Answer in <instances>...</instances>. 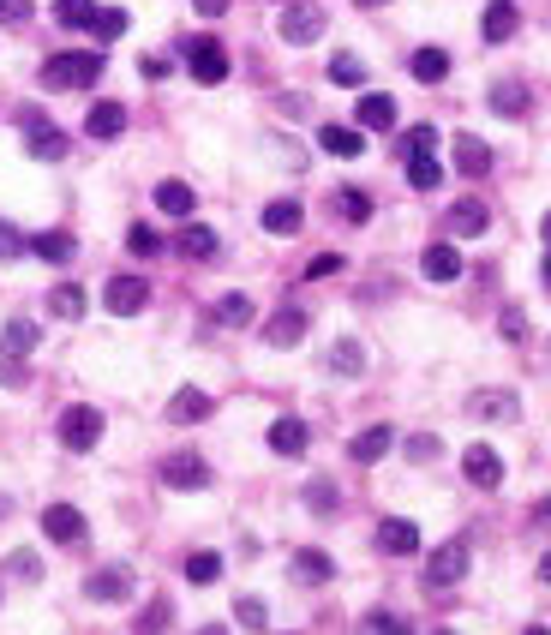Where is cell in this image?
Listing matches in <instances>:
<instances>
[{"mask_svg":"<svg viewBox=\"0 0 551 635\" xmlns=\"http://www.w3.org/2000/svg\"><path fill=\"white\" fill-rule=\"evenodd\" d=\"M96 78H102V54H90V48L42 60V90H90Z\"/></svg>","mask_w":551,"mask_h":635,"instance_id":"cell-1","label":"cell"},{"mask_svg":"<svg viewBox=\"0 0 551 635\" xmlns=\"http://www.w3.org/2000/svg\"><path fill=\"white\" fill-rule=\"evenodd\" d=\"M18 126H24V144H30V156H36V162H66L72 138H66L60 126H48V120H42V108H18Z\"/></svg>","mask_w":551,"mask_h":635,"instance_id":"cell-2","label":"cell"},{"mask_svg":"<svg viewBox=\"0 0 551 635\" xmlns=\"http://www.w3.org/2000/svg\"><path fill=\"white\" fill-rule=\"evenodd\" d=\"M156 480H162L168 492H204V486H210V462H204L198 450H168L162 468H156Z\"/></svg>","mask_w":551,"mask_h":635,"instance_id":"cell-3","label":"cell"},{"mask_svg":"<svg viewBox=\"0 0 551 635\" xmlns=\"http://www.w3.org/2000/svg\"><path fill=\"white\" fill-rule=\"evenodd\" d=\"M96 438H102V408H90V402H72V408L60 414V450L84 456V450H96Z\"/></svg>","mask_w":551,"mask_h":635,"instance_id":"cell-4","label":"cell"},{"mask_svg":"<svg viewBox=\"0 0 551 635\" xmlns=\"http://www.w3.org/2000/svg\"><path fill=\"white\" fill-rule=\"evenodd\" d=\"M186 66L198 84H222L228 78V48L216 36H186Z\"/></svg>","mask_w":551,"mask_h":635,"instance_id":"cell-5","label":"cell"},{"mask_svg":"<svg viewBox=\"0 0 551 635\" xmlns=\"http://www.w3.org/2000/svg\"><path fill=\"white\" fill-rule=\"evenodd\" d=\"M102 306H108L114 318L144 312V306H150V282H144V276H108V282H102Z\"/></svg>","mask_w":551,"mask_h":635,"instance_id":"cell-6","label":"cell"},{"mask_svg":"<svg viewBox=\"0 0 551 635\" xmlns=\"http://www.w3.org/2000/svg\"><path fill=\"white\" fill-rule=\"evenodd\" d=\"M462 474H468V486L498 492V486H504V456H498L492 444H468V450H462Z\"/></svg>","mask_w":551,"mask_h":635,"instance_id":"cell-7","label":"cell"},{"mask_svg":"<svg viewBox=\"0 0 551 635\" xmlns=\"http://www.w3.org/2000/svg\"><path fill=\"white\" fill-rule=\"evenodd\" d=\"M462 576H468V546L462 540H450L426 558V588H456Z\"/></svg>","mask_w":551,"mask_h":635,"instance_id":"cell-8","label":"cell"},{"mask_svg":"<svg viewBox=\"0 0 551 635\" xmlns=\"http://www.w3.org/2000/svg\"><path fill=\"white\" fill-rule=\"evenodd\" d=\"M42 534H48L54 546H84V540H90V528H84V516H78L72 504H48V510H42Z\"/></svg>","mask_w":551,"mask_h":635,"instance_id":"cell-9","label":"cell"},{"mask_svg":"<svg viewBox=\"0 0 551 635\" xmlns=\"http://www.w3.org/2000/svg\"><path fill=\"white\" fill-rule=\"evenodd\" d=\"M450 156H456V168H462L468 180H486V174H492V162H498V156H492V144H486V138H474V132H456Z\"/></svg>","mask_w":551,"mask_h":635,"instance_id":"cell-10","label":"cell"},{"mask_svg":"<svg viewBox=\"0 0 551 635\" xmlns=\"http://www.w3.org/2000/svg\"><path fill=\"white\" fill-rule=\"evenodd\" d=\"M276 30H282V42L306 48V42H318V36H324V12H318V6H288Z\"/></svg>","mask_w":551,"mask_h":635,"instance_id":"cell-11","label":"cell"},{"mask_svg":"<svg viewBox=\"0 0 551 635\" xmlns=\"http://www.w3.org/2000/svg\"><path fill=\"white\" fill-rule=\"evenodd\" d=\"M516 30H522V6H516V0H492V6L480 12V36H486V42H510Z\"/></svg>","mask_w":551,"mask_h":635,"instance_id":"cell-12","label":"cell"},{"mask_svg":"<svg viewBox=\"0 0 551 635\" xmlns=\"http://www.w3.org/2000/svg\"><path fill=\"white\" fill-rule=\"evenodd\" d=\"M300 336H306V312H300V306H276V312L264 318V342H270V348H294Z\"/></svg>","mask_w":551,"mask_h":635,"instance_id":"cell-13","label":"cell"},{"mask_svg":"<svg viewBox=\"0 0 551 635\" xmlns=\"http://www.w3.org/2000/svg\"><path fill=\"white\" fill-rule=\"evenodd\" d=\"M486 102H492V114H504V120H528V84H522V78H498V84L486 90Z\"/></svg>","mask_w":551,"mask_h":635,"instance_id":"cell-14","label":"cell"},{"mask_svg":"<svg viewBox=\"0 0 551 635\" xmlns=\"http://www.w3.org/2000/svg\"><path fill=\"white\" fill-rule=\"evenodd\" d=\"M84 132H90L96 144L120 138V132H126V108H120V102H90V114H84Z\"/></svg>","mask_w":551,"mask_h":635,"instance_id":"cell-15","label":"cell"},{"mask_svg":"<svg viewBox=\"0 0 551 635\" xmlns=\"http://www.w3.org/2000/svg\"><path fill=\"white\" fill-rule=\"evenodd\" d=\"M126 588H132V570H126V564H114V570H96V576L84 582V594H90L96 606H114V600H126Z\"/></svg>","mask_w":551,"mask_h":635,"instance_id":"cell-16","label":"cell"},{"mask_svg":"<svg viewBox=\"0 0 551 635\" xmlns=\"http://www.w3.org/2000/svg\"><path fill=\"white\" fill-rule=\"evenodd\" d=\"M210 408H216V402H210L198 384H186V390H174V402H168V420H174V426H198Z\"/></svg>","mask_w":551,"mask_h":635,"instance_id":"cell-17","label":"cell"},{"mask_svg":"<svg viewBox=\"0 0 551 635\" xmlns=\"http://www.w3.org/2000/svg\"><path fill=\"white\" fill-rule=\"evenodd\" d=\"M306 444H312V432H306L300 414H282V420L270 426V450H276V456H300Z\"/></svg>","mask_w":551,"mask_h":635,"instance_id":"cell-18","label":"cell"},{"mask_svg":"<svg viewBox=\"0 0 551 635\" xmlns=\"http://www.w3.org/2000/svg\"><path fill=\"white\" fill-rule=\"evenodd\" d=\"M354 120H360L366 132H390V126H396V102H390V96H378V90H366V96H360V108H354Z\"/></svg>","mask_w":551,"mask_h":635,"instance_id":"cell-19","label":"cell"},{"mask_svg":"<svg viewBox=\"0 0 551 635\" xmlns=\"http://www.w3.org/2000/svg\"><path fill=\"white\" fill-rule=\"evenodd\" d=\"M318 144H324L330 156H348V162H354V156L366 150V126H318Z\"/></svg>","mask_w":551,"mask_h":635,"instance_id":"cell-20","label":"cell"},{"mask_svg":"<svg viewBox=\"0 0 551 635\" xmlns=\"http://www.w3.org/2000/svg\"><path fill=\"white\" fill-rule=\"evenodd\" d=\"M450 228H456L462 240H468V234H486V228H492V210H486L480 198H456V204H450Z\"/></svg>","mask_w":551,"mask_h":635,"instance_id":"cell-21","label":"cell"},{"mask_svg":"<svg viewBox=\"0 0 551 635\" xmlns=\"http://www.w3.org/2000/svg\"><path fill=\"white\" fill-rule=\"evenodd\" d=\"M420 270H426V282H456L462 276V252L456 246H426V258H420Z\"/></svg>","mask_w":551,"mask_h":635,"instance_id":"cell-22","label":"cell"},{"mask_svg":"<svg viewBox=\"0 0 551 635\" xmlns=\"http://www.w3.org/2000/svg\"><path fill=\"white\" fill-rule=\"evenodd\" d=\"M378 552L414 558V552H420V528H414V522H384V528H378Z\"/></svg>","mask_w":551,"mask_h":635,"instance_id":"cell-23","label":"cell"},{"mask_svg":"<svg viewBox=\"0 0 551 635\" xmlns=\"http://www.w3.org/2000/svg\"><path fill=\"white\" fill-rule=\"evenodd\" d=\"M390 444H396V432H390V426H366V432H360V438L348 444V456H354L360 468H372V462H378V456H384Z\"/></svg>","mask_w":551,"mask_h":635,"instance_id":"cell-24","label":"cell"},{"mask_svg":"<svg viewBox=\"0 0 551 635\" xmlns=\"http://www.w3.org/2000/svg\"><path fill=\"white\" fill-rule=\"evenodd\" d=\"M408 72H414L420 84H444V78H450V54H444V48H414Z\"/></svg>","mask_w":551,"mask_h":635,"instance_id":"cell-25","label":"cell"},{"mask_svg":"<svg viewBox=\"0 0 551 635\" xmlns=\"http://www.w3.org/2000/svg\"><path fill=\"white\" fill-rule=\"evenodd\" d=\"M156 210H168V216H180V222H186V216L198 210V198H192V186H186V180H162V186H156Z\"/></svg>","mask_w":551,"mask_h":635,"instance_id":"cell-26","label":"cell"},{"mask_svg":"<svg viewBox=\"0 0 551 635\" xmlns=\"http://www.w3.org/2000/svg\"><path fill=\"white\" fill-rule=\"evenodd\" d=\"M30 252H36L42 264H66V258L78 252V240H72L66 228H48V234H36V240H30Z\"/></svg>","mask_w":551,"mask_h":635,"instance_id":"cell-27","label":"cell"},{"mask_svg":"<svg viewBox=\"0 0 551 635\" xmlns=\"http://www.w3.org/2000/svg\"><path fill=\"white\" fill-rule=\"evenodd\" d=\"M330 204H336V216H342V222H354V228H360V222H372V198H366L360 186H336V198H330Z\"/></svg>","mask_w":551,"mask_h":635,"instance_id":"cell-28","label":"cell"},{"mask_svg":"<svg viewBox=\"0 0 551 635\" xmlns=\"http://www.w3.org/2000/svg\"><path fill=\"white\" fill-rule=\"evenodd\" d=\"M300 222H306V210H300L294 198H276V204H264V228H270V234H300Z\"/></svg>","mask_w":551,"mask_h":635,"instance_id":"cell-29","label":"cell"},{"mask_svg":"<svg viewBox=\"0 0 551 635\" xmlns=\"http://www.w3.org/2000/svg\"><path fill=\"white\" fill-rule=\"evenodd\" d=\"M174 246H180L186 258H216V246H222V240H216V234H210L204 222H186V228L174 234Z\"/></svg>","mask_w":551,"mask_h":635,"instance_id":"cell-30","label":"cell"},{"mask_svg":"<svg viewBox=\"0 0 551 635\" xmlns=\"http://www.w3.org/2000/svg\"><path fill=\"white\" fill-rule=\"evenodd\" d=\"M0 348H6V360H24V354L36 348V324H30V318H6V330H0Z\"/></svg>","mask_w":551,"mask_h":635,"instance_id":"cell-31","label":"cell"},{"mask_svg":"<svg viewBox=\"0 0 551 635\" xmlns=\"http://www.w3.org/2000/svg\"><path fill=\"white\" fill-rule=\"evenodd\" d=\"M294 582H306V588H324V582H336V564H330L324 552H300V558H294Z\"/></svg>","mask_w":551,"mask_h":635,"instance_id":"cell-32","label":"cell"},{"mask_svg":"<svg viewBox=\"0 0 551 635\" xmlns=\"http://www.w3.org/2000/svg\"><path fill=\"white\" fill-rule=\"evenodd\" d=\"M408 186H414V192H438V186H444V162H438V150L408 162Z\"/></svg>","mask_w":551,"mask_h":635,"instance_id":"cell-33","label":"cell"},{"mask_svg":"<svg viewBox=\"0 0 551 635\" xmlns=\"http://www.w3.org/2000/svg\"><path fill=\"white\" fill-rule=\"evenodd\" d=\"M126 6H96V18H90V30H96V42H120L126 36Z\"/></svg>","mask_w":551,"mask_h":635,"instance_id":"cell-34","label":"cell"},{"mask_svg":"<svg viewBox=\"0 0 551 635\" xmlns=\"http://www.w3.org/2000/svg\"><path fill=\"white\" fill-rule=\"evenodd\" d=\"M330 84H342V90H360V84H366V60L342 48V54L330 60Z\"/></svg>","mask_w":551,"mask_h":635,"instance_id":"cell-35","label":"cell"},{"mask_svg":"<svg viewBox=\"0 0 551 635\" xmlns=\"http://www.w3.org/2000/svg\"><path fill=\"white\" fill-rule=\"evenodd\" d=\"M48 312H54V318H66V324H78V318H84V288L60 282V288L48 294Z\"/></svg>","mask_w":551,"mask_h":635,"instance_id":"cell-36","label":"cell"},{"mask_svg":"<svg viewBox=\"0 0 551 635\" xmlns=\"http://www.w3.org/2000/svg\"><path fill=\"white\" fill-rule=\"evenodd\" d=\"M216 324L246 330V324H252V300H246V294H222V300H216Z\"/></svg>","mask_w":551,"mask_h":635,"instance_id":"cell-37","label":"cell"},{"mask_svg":"<svg viewBox=\"0 0 551 635\" xmlns=\"http://www.w3.org/2000/svg\"><path fill=\"white\" fill-rule=\"evenodd\" d=\"M324 366H330V372H348V378H360V372H366V348H360V342H336Z\"/></svg>","mask_w":551,"mask_h":635,"instance_id":"cell-38","label":"cell"},{"mask_svg":"<svg viewBox=\"0 0 551 635\" xmlns=\"http://www.w3.org/2000/svg\"><path fill=\"white\" fill-rule=\"evenodd\" d=\"M432 150H438V126H408V132H402V162L432 156Z\"/></svg>","mask_w":551,"mask_h":635,"instance_id":"cell-39","label":"cell"},{"mask_svg":"<svg viewBox=\"0 0 551 635\" xmlns=\"http://www.w3.org/2000/svg\"><path fill=\"white\" fill-rule=\"evenodd\" d=\"M54 18H60L66 30H90V18H96V0H54Z\"/></svg>","mask_w":551,"mask_h":635,"instance_id":"cell-40","label":"cell"},{"mask_svg":"<svg viewBox=\"0 0 551 635\" xmlns=\"http://www.w3.org/2000/svg\"><path fill=\"white\" fill-rule=\"evenodd\" d=\"M474 414H486V420H516V396H510V390H492V396H474Z\"/></svg>","mask_w":551,"mask_h":635,"instance_id":"cell-41","label":"cell"},{"mask_svg":"<svg viewBox=\"0 0 551 635\" xmlns=\"http://www.w3.org/2000/svg\"><path fill=\"white\" fill-rule=\"evenodd\" d=\"M216 576H222V558H216V552H192V558H186V582L204 588V582H216Z\"/></svg>","mask_w":551,"mask_h":635,"instance_id":"cell-42","label":"cell"},{"mask_svg":"<svg viewBox=\"0 0 551 635\" xmlns=\"http://www.w3.org/2000/svg\"><path fill=\"white\" fill-rule=\"evenodd\" d=\"M126 246H132L138 258H156V252H162V234H156L150 222H132V234H126Z\"/></svg>","mask_w":551,"mask_h":635,"instance_id":"cell-43","label":"cell"},{"mask_svg":"<svg viewBox=\"0 0 551 635\" xmlns=\"http://www.w3.org/2000/svg\"><path fill=\"white\" fill-rule=\"evenodd\" d=\"M306 504H312V516H336V486L330 480H312L306 486Z\"/></svg>","mask_w":551,"mask_h":635,"instance_id":"cell-44","label":"cell"},{"mask_svg":"<svg viewBox=\"0 0 551 635\" xmlns=\"http://www.w3.org/2000/svg\"><path fill=\"white\" fill-rule=\"evenodd\" d=\"M6 570H12L18 582H42V558H36V552H12V558H6Z\"/></svg>","mask_w":551,"mask_h":635,"instance_id":"cell-45","label":"cell"},{"mask_svg":"<svg viewBox=\"0 0 551 635\" xmlns=\"http://www.w3.org/2000/svg\"><path fill=\"white\" fill-rule=\"evenodd\" d=\"M342 264H348V258H342V252H318V258H312V264H306V282H324V276H336V270H342Z\"/></svg>","mask_w":551,"mask_h":635,"instance_id":"cell-46","label":"cell"},{"mask_svg":"<svg viewBox=\"0 0 551 635\" xmlns=\"http://www.w3.org/2000/svg\"><path fill=\"white\" fill-rule=\"evenodd\" d=\"M24 252H30V240H24L12 222H0V258H24Z\"/></svg>","mask_w":551,"mask_h":635,"instance_id":"cell-47","label":"cell"},{"mask_svg":"<svg viewBox=\"0 0 551 635\" xmlns=\"http://www.w3.org/2000/svg\"><path fill=\"white\" fill-rule=\"evenodd\" d=\"M432 456H438V438L432 432H414L408 438V462H432Z\"/></svg>","mask_w":551,"mask_h":635,"instance_id":"cell-48","label":"cell"},{"mask_svg":"<svg viewBox=\"0 0 551 635\" xmlns=\"http://www.w3.org/2000/svg\"><path fill=\"white\" fill-rule=\"evenodd\" d=\"M36 12V0H0V24H24Z\"/></svg>","mask_w":551,"mask_h":635,"instance_id":"cell-49","label":"cell"},{"mask_svg":"<svg viewBox=\"0 0 551 635\" xmlns=\"http://www.w3.org/2000/svg\"><path fill=\"white\" fill-rule=\"evenodd\" d=\"M144 630H156V624H174V606L168 600H156V606H144V618H138Z\"/></svg>","mask_w":551,"mask_h":635,"instance_id":"cell-50","label":"cell"},{"mask_svg":"<svg viewBox=\"0 0 551 635\" xmlns=\"http://www.w3.org/2000/svg\"><path fill=\"white\" fill-rule=\"evenodd\" d=\"M138 72H144V78H150V84H156V78H168V72H174V66H168V60H162V54H144V60H138Z\"/></svg>","mask_w":551,"mask_h":635,"instance_id":"cell-51","label":"cell"},{"mask_svg":"<svg viewBox=\"0 0 551 635\" xmlns=\"http://www.w3.org/2000/svg\"><path fill=\"white\" fill-rule=\"evenodd\" d=\"M504 336H510V342H516V336H528V318H522V312H516V306H510V312H504Z\"/></svg>","mask_w":551,"mask_h":635,"instance_id":"cell-52","label":"cell"},{"mask_svg":"<svg viewBox=\"0 0 551 635\" xmlns=\"http://www.w3.org/2000/svg\"><path fill=\"white\" fill-rule=\"evenodd\" d=\"M234 618H240V624H264V606H258V600H240Z\"/></svg>","mask_w":551,"mask_h":635,"instance_id":"cell-53","label":"cell"},{"mask_svg":"<svg viewBox=\"0 0 551 635\" xmlns=\"http://www.w3.org/2000/svg\"><path fill=\"white\" fill-rule=\"evenodd\" d=\"M366 630H396V612H366Z\"/></svg>","mask_w":551,"mask_h":635,"instance_id":"cell-54","label":"cell"},{"mask_svg":"<svg viewBox=\"0 0 551 635\" xmlns=\"http://www.w3.org/2000/svg\"><path fill=\"white\" fill-rule=\"evenodd\" d=\"M192 6H198V18H216V12H222L228 0H192Z\"/></svg>","mask_w":551,"mask_h":635,"instance_id":"cell-55","label":"cell"},{"mask_svg":"<svg viewBox=\"0 0 551 635\" xmlns=\"http://www.w3.org/2000/svg\"><path fill=\"white\" fill-rule=\"evenodd\" d=\"M534 528H551V498L546 504H534Z\"/></svg>","mask_w":551,"mask_h":635,"instance_id":"cell-56","label":"cell"},{"mask_svg":"<svg viewBox=\"0 0 551 635\" xmlns=\"http://www.w3.org/2000/svg\"><path fill=\"white\" fill-rule=\"evenodd\" d=\"M540 582H551V552L540 558Z\"/></svg>","mask_w":551,"mask_h":635,"instance_id":"cell-57","label":"cell"},{"mask_svg":"<svg viewBox=\"0 0 551 635\" xmlns=\"http://www.w3.org/2000/svg\"><path fill=\"white\" fill-rule=\"evenodd\" d=\"M354 6H366V12H372V6H384V0H354Z\"/></svg>","mask_w":551,"mask_h":635,"instance_id":"cell-58","label":"cell"},{"mask_svg":"<svg viewBox=\"0 0 551 635\" xmlns=\"http://www.w3.org/2000/svg\"><path fill=\"white\" fill-rule=\"evenodd\" d=\"M540 234H546V246H551V216H546V228H540Z\"/></svg>","mask_w":551,"mask_h":635,"instance_id":"cell-59","label":"cell"},{"mask_svg":"<svg viewBox=\"0 0 551 635\" xmlns=\"http://www.w3.org/2000/svg\"><path fill=\"white\" fill-rule=\"evenodd\" d=\"M546 288H551V252H546Z\"/></svg>","mask_w":551,"mask_h":635,"instance_id":"cell-60","label":"cell"},{"mask_svg":"<svg viewBox=\"0 0 551 635\" xmlns=\"http://www.w3.org/2000/svg\"><path fill=\"white\" fill-rule=\"evenodd\" d=\"M0 516H6V504H0Z\"/></svg>","mask_w":551,"mask_h":635,"instance_id":"cell-61","label":"cell"}]
</instances>
